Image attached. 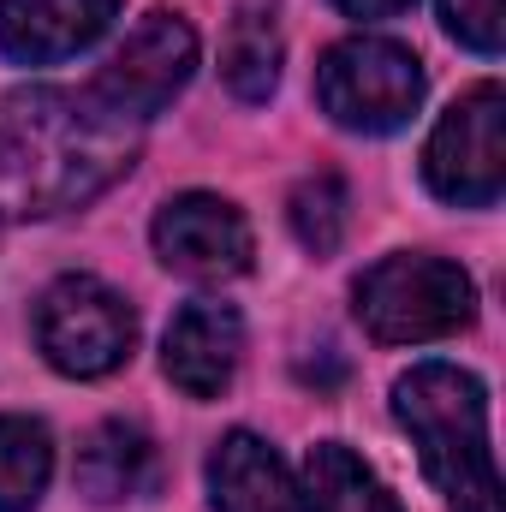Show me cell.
I'll list each match as a JSON object with an SVG mask.
<instances>
[{"mask_svg": "<svg viewBox=\"0 0 506 512\" xmlns=\"http://www.w3.org/2000/svg\"><path fill=\"white\" fill-rule=\"evenodd\" d=\"M131 120L72 90H18L0 102V215L42 221L96 203L137 161Z\"/></svg>", "mask_w": 506, "mask_h": 512, "instance_id": "cell-1", "label": "cell"}, {"mask_svg": "<svg viewBox=\"0 0 506 512\" xmlns=\"http://www.w3.org/2000/svg\"><path fill=\"white\" fill-rule=\"evenodd\" d=\"M393 411L423 453L429 483L453 512H501V477L489 447V399L483 382L459 364H417L393 387Z\"/></svg>", "mask_w": 506, "mask_h": 512, "instance_id": "cell-2", "label": "cell"}, {"mask_svg": "<svg viewBox=\"0 0 506 512\" xmlns=\"http://www.w3.org/2000/svg\"><path fill=\"white\" fill-rule=\"evenodd\" d=\"M477 316V286L447 256H387L358 280V322L381 346L447 340Z\"/></svg>", "mask_w": 506, "mask_h": 512, "instance_id": "cell-3", "label": "cell"}, {"mask_svg": "<svg viewBox=\"0 0 506 512\" xmlns=\"http://www.w3.org/2000/svg\"><path fill=\"white\" fill-rule=\"evenodd\" d=\"M316 102L346 131H364V137L399 131L423 108V60L387 36H352L322 54Z\"/></svg>", "mask_w": 506, "mask_h": 512, "instance_id": "cell-4", "label": "cell"}, {"mask_svg": "<svg viewBox=\"0 0 506 512\" xmlns=\"http://www.w3.org/2000/svg\"><path fill=\"white\" fill-rule=\"evenodd\" d=\"M36 346L60 376L96 382L120 370L137 346V316L131 304L96 274H66L42 292L36 304Z\"/></svg>", "mask_w": 506, "mask_h": 512, "instance_id": "cell-5", "label": "cell"}, {"mask_svg": "<svg viewBox=\"0 0 506 512\" xmlns=\"http://www.w3.org/2000/svg\"><path fill=\"white\" fill-rule=\"evenodd\" d=\"M423 179L441 203L489 209L506 185V96L501 84H477L459 96L423 149Z\"/></svg>", "mask_w": 506, "mask_h": 512, "instance_id": "cell-6", "label": "cell"}, {"mask_svg": "<svg viewBox=\"0 0 506 512\" xmlns=\"http://www.w3.org/2000/svg\"><path fill=\"white\" fill-rule=\"evenodd\" d=\"M191 72H197V30L179 12H149L96 72L90 102H102L120 120H155L191 84Z\"/></svg>", "mask_w": 506, "mask_h": 512, "instance_id": "cell-7", "label": "cell"}, {"mask_svg": "<svg viewBox=\"0 0 506 512\" xmlns=\"http://www.w3.org/2000/svg\"><path fill=\"white\" fill-rule=\"evenodd\" d=\"M155 251L185 280H233L251 268V227L227 197L185 191L155 215Z\"/></svg>", "mask_w": 506, "mask_h": 512, "instance_id": "cell-8", "label": "cell"}, {"mask_svg": "<svg viewBox=\"0 0 506 512\" xmlns=\"http://www.w3.org/2000/svg\"><path fill=\"white\" fill-rule=\"evenodd\" d=\"M239 352H245V322L233 304L221 298H197L173 316L167 328V346H161V364H167V382L191 399H215L227 393L233 370H239Z\"/></svg>", "mask_w": 506, "mask_h": 512, "instance_id": "cell-9", "label": "cell"}, {"mask_svg": "<svg viewBox=\"0 0 506 512\" xmlns=\"http://www.w3.org/2000/svg\"><path fill=\"white\" fill-rule=\"evenodd\" d=\"M120 0H0V54L18 66H54L84 54L108 24Z\"/></svg>", "mask_w": 506, "mask_h": 512, "instance_id": "cell-10", "label": "cell"}, {"mask_svg": "<svg viewBox=\"0 0 506 512\" xmlns=\"http://www.w3.org/2000/svg\"><path fill=\"white\" fill-rule=\"evenodd\" d=\"M209 495H215V512H298L280 453L251 429H233L209 453Z\"/></svg>", "mask_w": 506, "mask_h": 512, "instance_id": "cell-11", "label": "cell"}, {"mask_svg": "<svg viewBox=\"0 0 506 512\" xmlns=\"http://www.w3.org/2000/svg\"><path fill=\"white\" fill-rule=\"evenodd\" d=\"M155 441L137 429V423H96L78 447V489L96 501V507H120L155 489Z\"/></svg>", "mask_w": 506, "mask_h": 512, "instance_id": "cell-12", "label": "cell"}, {"mask_svg": "<svg viewBox=\"0 0 506 512\" xmlns=\"http://www.w3.org/2000/svg\"><path fill=\"white\" fill-rule=\"evenodd\" d=\"M292 507L298 512H399V501L387 495V483H381L352 447L322 441V447L304 453Z\"/></svg>", "mask_w": 506, "mask_h": 512, "instance_id": "cell-13", "label": "cell"}, {"mask_svg": "<svg viewBox=\"0 0 506 512\" xmlns=\"http://www.w3.org/2000/svg\"><path fill=\"white\" fill-rule=\"evenodd\" d=\"M221 78L239 102H268L280 84V18L274 0H245L233 12L227 48H221Z\"/></svg>", "mask_w": 506, "mask_h": 512, "instance_id": "cell-14", "label": "cell"}, {"mask_svg": "<svg viewBox=\"0 0 506 512\" xmlns=\"http://www.w3.org/2000/svg\"><path fill=\"white\" fill-rule=\"evenodd\" d=\"M54 471V441L36 417H0V512H36Z\"/></svg>", "mask_w": 506, "mask_h": 512, "instance_id": "cell-15", "label": "cell"}, {"mask_svg": "<svg viewBox=\"0 0 506 512\" xmlns=\"http://www.w3.org/2000/svg\"><path fill=\"white\" fill-rule=\"evenodd\" d=\"M346 209H352V197H346L340 173H310V179H298V191H292V203H286L292 239L310 256H334L340 239H346Z\"/></svg>", "mask_w": 506, "mask_h": 512, "instance_id": "cell-16", "label": "cell"}, {"mask_svg": "<svg viewBox=\"0 0 506 512\" xmlns=\"http://www.w3.org/2000/svg\"><path fill=\"white\" fill-rule=\"evenodd\" d=\"M441 24L477 48V54H501V36H506V0H441Z\"/></svg>", "mask_w": 506, "mask_h": 512, "instance_id": "cell-17", "label": "cell"}, {"mask_svg": "<svg viewBox=\"0 0 506 512\" xmlns=\"http://www.w3.org/2000/svg\"><path fill=\"white\" fill-rule=\"evenodd\" d=\"M334 6H340L346 18H364V24H370V18H399V12H411L417 0H334Z\"/></svg>", "mask_w": 506, "mask_h": 512, "instance_id": "cell-18", "label": "cell"}]
</instances>
